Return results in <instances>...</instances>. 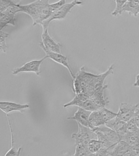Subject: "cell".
Returning a JSON list of instances; mask_svg holds the SVG:
<instances>
[{"label":"cell","mask_w":139,"mask_h":156,"mask_svg":"<svg viewBox=\"0 0 139 156\" xmlns=\"http://www.w3.org/2000/svg\"><path fill=\"white\" fill-rule=\"evenodd\" d=\"M121 140L125 141L130 146L139 145V132H127L122 137Z\"/></svg>","instance_id":"obj_20"},{"label":"cell","mask_w":139,"mask_h":156,"mask_svg":"<svg viewBox=\"0 0 139 156\" xmlns=\"http://www.w3.org/2000/svg\"><path fill=\"white\" fill-rule=\"evenodd\" d=\"M82 1L80 0H73L69 3H66L53 13L51 16L42 23V29L48 28L49 24L52 21L64 19L67 15L71 12L72 9L75 6L82 4Z\"/></svg>","instance_id":"obj_3"},{"label":"cell","mask_w":139,"mask_h":156,"mask_svg":"<svg viewBox=\"0 0 139 156\" xmlns=\"http://www.w3.org/2000/svg\"><path fill=\"white\" fill-rule=\"evenodd\" d=\"M131 147L123 140H121L114 146L112 151V156H127Z\"/></svg>","instance_id":"obj_15"},{"label":"cell","mask_w":139,"mask_h":156,"mask_svg":"<svg viewBox=\"0 0 139 156\" xmlns=\"http://www.w3.org/2000/svg\"><path fill=\"white\" fill-rule=\"evenodd\" d=\"M95 129L101 131L104 137L113 144L116 145L121 140V137L115 130L105 124Z\"/></svg>","instance_id":"obj_13"},{"label":"cell","mask_w":139,"mask_h":156,"mask_svg":"<svg viewBox=\"0 0 139 156\" xmlns=\"http://www.w3.org/2000/svg\"><path fill=\"white\" fill-rule=\"evenodd\" d=\"M123 12L136 17L139 13V0H128L123 8Z\"/></svg>","instance_id":"obj_17"},{"label":"cell","mask_w":139,"mask_h":156,"mask_svg":"<svg viewBox=\"0 0 139 156\" xmlns=\"http://www.w3.org/2000/svg\"><path fill=\"white\" fill-rule=\"evenodd\" d=\"M77 124L79 127L78 132L72 134L71 138L75 141V145L80 144L88 149L89 142L90 140L97 139V135L93 129L84 126L79 123Z\"/></svg>","instance_id":"obj_4"},{"label":"cell","mask_w":139,"mask_h":156,"mask_svg":"<svg viewBox=\"0 0 139 156\" xmlns=\"http://www.w3.org/2000/svg\"><path fill=\"white\" fill-rule=\"evenodd\" d=\"M49 0H36L28 4L19 5L20 12L28 15L34 26L42 24L52 14L49 8Z\"/></svg>","instance_id":"obj_1"},{"label":"cell","mask_w":139,"mask_h":156,"mask_svg":"<svg viewBox=\"0 0 139 156\" xmlns=\"http://www.w3.org/2000/svg\"><path fill=\"white\" fill-rule=\"evenodd\" d=\"M42 42L47 50L52 52L61 53V44L57 42L50 36L48 31V28L42 29Z\"/></svg>","instance_id":"obj_8"},{"label":"cell","mask_w":139,"mask_h":156,"mask_svg":"<svg viewBox=\"0 0 139 156\" xmlns=\"http://www.w3.org/2000/svg\"><path fill=\"white\" fill-rule=\"evenodd\" d=\"M66 2V0H59L54 3L50 4L49 5L50 11L52 13H53L54 11L63 6V5L65 4Z\"/></svg>","instance_id":"obj_29"},{"label":"cell","mask_w":139,"mask_h":156,"mask_svg":"<svg viewBox=\"0 0 139 156\" xmlns=\"http://www.w3.org/2000/svg\"><path fill=\"white\" fill-rule=\"evenodd\" d=\"M0 49L1 51L3 52H6L7 46L6 44V39L8 37L9 34L8 33L2 31V30H0Z\"/></svg>","instance_id":"obj_27"},{"label":"cell","mask_w":139,"mask_h":156,"mask_svg":"<svg viewBox=\"0 0 139 156\" xmlns=\"http://www.w3.org/2000/svg\"><path fill=\"white\" fill-rule=\"evenodd\" d=\"M89 120L94 129L105 124L98 111L91 112L89 116Z\"/></svg>","instance_id":"obj_21"},{"label":"cell","mask_w":139,"mask_h":156,"mask_svg":"<svg viewBox=\"0 0 139 156\" xmlns=\"http://www.w3.org/2000/svg\"><path fill=\"white\" fill-rule=\"evenodd\" d=\"M127 131L133 132H139V128L136 125L134 118L127 122Z\"/></svg>","instance_id":"obj_30"},{"label":"cell","mask_w":139,"mask_h":156,"mask_svg":"<svg viewBox=\"0 0 139 156\" xmlns=\"http://www.w3.org/2000/svg\"><path fill=\"white\" fill-rule=\"evenodd\" d=\"M98 111L104 121L105 123L114 119L117 115V113L112 112V111L107 109L106 107H104Z\"/></svg>","instance_id":"obj_22"},{"label":"cell","mask_w":139,"mask_h":156,"mask_svg":"<svg viewBox=\"0 0 139 156\" xmlns=\"http://www.w3.org/2000/svg\"><path fill=\"white\" fill-rule=\"evenodd\" d=\"M17 4L13 0H0V12H3L9 7L16 5Z\"/></svg>","instance_id":"obj_28"},{"label":"cell","mask_w":139,"mask_h":156,"mask_svg":"<svg viewBox=\"0 0 139 156\" xmlns=\"http://www.w3.org/2000/svg\"><path fill=\"white\" fill-rule=\"evenodd\" d=\"M30 107L27 104H20L9 101H1L0 102V108L6 114L13 112H19L23 113L25 109Z\"/></svg>","instance_id":"obj_10"},{"label":"cell","mask_w":139,"mask_h":156,"mask_svg":"<svg viewBox=\"0 0 139 156\" xmlns=\"http://www.w3.org/2000/svg\"><path fill=\"white\" fill-rule=\"evenodd\" d=\"M80 107L83 108L85 110L90 112L97 111V108L93 101L90 98L88 99L86 101H85Z\"/></svg>","instance_id":"obj_26"},{"label":"cell","mask_w":139,"mask_h":156,"mask_svg":"<svg viewBox=\"0 0 139 156\" xmlns=\"http://www.w3.org/2000/svg\"><path fill=\"white\" fill-rule=\"evenodd\" d=\"M134 119L136 125L139 128V109L137 108L134 114Z\"/></svg>","instance_id":"obj_32"},{"label":"cell","mask_w":139,"mask_h":156,"mask_svg":"<svg viewBox=\"0 0 139 156\" xmlns=\"http://www.w3.org/2000/svg\"><path fill=\"white\" fill-rule=\"evenodd\" d=\"M105 125L115 130L121 137L124 136L127 132V122L118 119L114 118L105 123Z\"/></svg>","instance_id":"obj_12"},{"label":"cell","mask_w":139,"mask_h":156,"mask_svg":"<svg viewBox=\"0 0 139 156\" xmlns=\"http://www.w3.org/2000/svg\"><path fill=\"white\" fill-rule=\"evenodd\" d=\"M46 58L47 57L45 56L41 59L31 61L21 66L16 67L12 71V74L16 75L21 73H34L37 76H40L41 73L40 70V66Z\"/></svg>","instance_id":"obj_6"},{"label":"cell","mask_w":139,"mask_h":156,"mask_svg":"<svg viewBox=\"0 0 139 156\" xmlns=\"http://www.w3.org/2000/svg\"><path fill=\"white\" fill-rule=\"evenodd\" d=\"M75 146V152L73 156H93L82 145L78 144Z\"/></svg>","instance_id":"obj_25"},{"label":"cell","mask_w":139,"mask_h":156,"mask_svg":"<svg viewBox=\"0 0 139 156\" xmlns=\"http://www.w3.org/2000/svg\"><path fill=\"white\" fill-rule=\"evenodd\" d=\"M115 2V7L114 11L112 13V16H117L120 15L123 12V8L127 2L128 0H114Z\"/></svg>","instance_id":"obj_24"},{"label":"cell","mask_w":139,"mask_h":156,"mask_svg":"<svg viewBox=\"0 0 139 156\" xmlns=\"http://www.w3.org/2000/svg\"><path fill=\"white\" fill-rule=\"evenodd\" d=\"M7 119H8V124H9V129L11 133V148L10 149L8 152H6L5 154V156H19L20 155L22 148L21 147H19V149L16 150L15 147V141H14V133L11 122L10 118H9V114H6Z\"/></svg>","instance_id":"obj_18"},{"label":"cell","mask_w":139,"mask_h":156,"mask_svg":"<svg viewBox=\"0 0 139 156\" xmlns=\"http://www.w3.org/2000/svg\"><path fill=\"white\" fill-rule=\"evenodd\" d=\"M90 98V97H89L87 95L83 93L75 94V97L71 101L64 105L63 107L64 108H67L72 106H76L78 107H80L85 101Z\"/></svg>","instance_id":"obj_19"},{"label":"cell","mask_w":139,"mask_h":156,"mask_svg":"<svg viewBox=\"0 0 139 156\" xmlns=\"http://www.w3.org/2000/svg\"><path fill=\"white\" fill-rule=\"evenodd\" d=\"M114 65H112L108 68L107 71L102 74H96L93 81L91 88L94 94L98 92L103 88L104 83L106 78L110 74H113Z\"/></svg>","instance_id":"obj_11"},{"label":"cell","mask_w":139,"mask_h":156,"mask_svg":"<svg viewBox=\"0 0 139 156\" xmlns=\"http://www.w3.org/2000/svg\"><path fill=\"white\" fill-rule=\"evenodd\" d=\"M16 21L15 15L5 11L0 12V30H2L8 24L15 26Z\"/></svg>","instance_id":"obj_16"},{"label":"cell","mask_w":139,"mask_h":156,"mask_svg":"<svg viewBox=\"0 0 139 156\" xmlns=\"http://www.w3.org/2000/svg\"><path fill=\"white\" fill-rule=\"evenodd\" d=\"M91 112L85 110L80 107H78L77 110L73 116L68 117V120H74L84 126L94 129L89 120V116Z\"/></svg>","instance_id":"obj_9"},{"label":"cell","mask_w":139,"mask_h":156,"mask_svg":"<svg viewBox=\"0 0 139 156\" xmlns=\"http://www.w3.org/2000/svg\"><path fill=\"white\" fill-rule=\"evenodd\" d=\"M108 85H104L103 88L98 92L93 94L90 98L93 101L97 108V111L105 107L106 105L109 103V101L104 98V93L105 90L107 88Z\"/></svg>","instance_id":"obj_14"},{"label":"cell","mask_w":139,"mask_h":156,"mask_svg":"<svg viewBox=\"0 0 139 156\" xmlns=\"http://www.w3.org/2000/svg\"><path fill=\"white\" fill-rule=\"evenodd\" d=\"M127 156H139V145L137 146H131L130 151Z\"/></svg>","instance_id":"obj_31"},{"label":"cell","mask_w":139,"mask_h":156,"mask_svg":"<svg viewBox=\"0 0 139 156\" xmlns=\"http://www.w3.org/2000/svg\"><path fill=\"white\" fill-rule=\"evenodd\" d=\"M95 75L96 74L86 72L84 66L82 67L73 80L74 91L75 94L83 93L90 98L94 94L91 85Z\"/></svg>","instance_id":"obj_2"},{"label":"cell","mask_w":139,"mask_h":156,"mask_svg":"<svg viewBox=\"0 0 139 156\" xmlns=\"http://www.w3.org/2000/svg\"><path fill=\"white\" fill-rule=\"evenodd\" d=\"M39 45L40 47L43 50L45 53H46V56L47 58H49L50 59H52V60L54 61L56 63H59V64L67 68V69L69 71V73H70L72 80H74V78L75 77V75L74 74L71 68L69 66L67 57L63 55L61 53L52 52V51L47 50L44 46L42 41H41L40 42Z\"/></svg>","instance_id":"obj_5"},{"label":"cell","mask_w":139,"mask_h":156,"mask_svg":"<svg viewBox=\"0 0 139 156\" xmlns=\"http://www.w3.org/2000/svg\"><path fill=\"white\" fill-rule=\"evenodd\" d=\"M102 147V143L97 139H94L90 140L88 144V150L89 152L92 154L93 156H95V154Z\"/></svg>","instance_id":"obj_23"},{"label":"cell","mask_w":139,"mask_h":156,"mask_svg":"<svg viewBox=\"0 0 139 156\" xmlns=\"http://www.w3.org/2000/svg\"><path fill=\"white\" fill-rule=\"evenodd\" d=\"M133 86L134 87H139V74L136 76V77H135V82L134 83Z\"/></svg>","instance_id":"obj_33"},{"label":"cell","mask_w":139,"mask_h":156,"mask_svg":"<svg viewBox=\"0 0 139 156\" xmlns=\"http://www.w3.org/2000/svg\"><path fill=\"white\" fill-rule=\"evenodd\" d=\"M138 105V104L134 105L126 102L121 103L116 118L127 122L134 118Z\"/></svg>","instance_id":"obj_7"}]
</instances>
